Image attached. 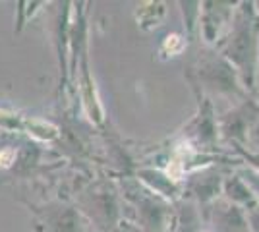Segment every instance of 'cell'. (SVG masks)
I'll list each match as a JSON object with an SVG mask.
<instances>
[{
	"label": "cell",
	"instance_id": "1",
	"mask_svg": "<svg viewBox=\"0 0 259 232\" xmlns=\"http://www.w3.org/2000/svg\"><path fill=\"white\" fill-rule=\"evenodd\" d=\"M12 157H14V151H12V149H6V151H4V153L0 155V161H4V163H2V165H10Z\"/></svg>",
	"mask_w": 259,
	"mask_h": 232
}]
</instances>
